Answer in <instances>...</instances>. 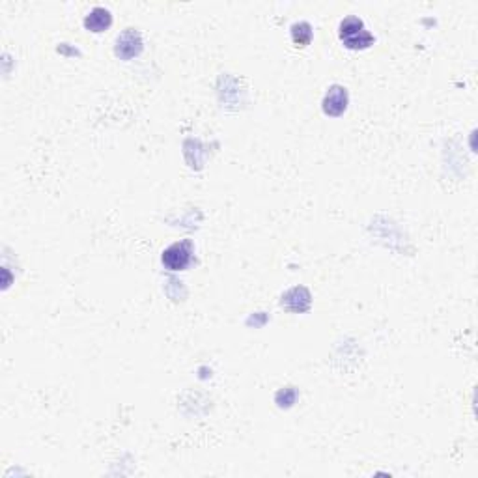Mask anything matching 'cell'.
Listing matches in <instances>:
<instances>
[{
	"instance_id": "obj_1",
	"label": "cell",
	"mask_w": 478,
	"mask_h": 478,
	"mask_svg": "<svg viewBox=\"0 0 478 478\" xmlns=\"http://www.w3.org/2000/svg\"><path fill=\"white\" fill-rule=\"evenodd\" d=\"M340 40L350 49H367L374 43V36L365 28L359 17L351 16L340 23Z\"/></svg>"
},
{
	"instance_id": "obj_2",
	"label": "cell",
	"mask_w": 478,
	"mask_h": 478,
	"mask_svg": "<svg viewBox=\"0 0 478 478\" xmlns=\"http://www.w3.org/2000/svg\"><path fill=\"white\" fill-rule=\"evenodd\" d=\"M191 260H193V245H191L189 239L170 245L163 252V264L170 271L185 269L191 264Z\"/></svg>"
},
{
	"instance_id": "obj_3",
	"label": "cell",
	"mask_w": 478,
	"mask_h": 478,
	"mask_svg": "<svg viewBox=\"0 0 478 478\" xmlns=\"http://www.w3.org/2000/svg\"><path fill=\"white\" fill-rule=\"evenodd\" d=\"M140 51H143V38L135 28H128V30L118 36L114 52L122 60H131L133 56H137Z\"/></svg>"
},
{
	"instance_id": "obj_4",
	"label": "cell",
	"mask_w": 478,
	"mask_h": 478,
	"mask_svg": "<svg viewBox=\"0 0 478 478\" xmlns=\"http://www.w3.org/2000/svg\"><path fill=\"white\" fill-rule=\"evenodd\" d=\"M348 107V92L346 88L331 87L329 92L323 97V112L329 116H340Z\"/></svg>"
},
{
	"instance_id": "obj_5",
	"label": "cell",
	"mask_w": 478,
	"mask_h": 478,
	"mask_svg": "<svg viewBox=\"0 0 478 478\" xmlns=\"http://www.w3.org/2000/svg\"><path fill=\"white\" fill-rule=\"evenodd\" d=\"M112 23L111 11L105 8H94L87 17H84V26L92 32H103L107 30Z\"/></svg>"
},
{
	"instance_id": "obj_6",
	"label": "cell",
	"mask_w": 478,
	"mask_h": 478,
	"mask_svg": "<svg viewBox=\"0 0 478 478\" xmlns=\"http://www.w3.org/2000/svg\"><path fill=\"white\" fill-rule=\"evenodd\" d=\"M291 40L297 47H305L311 43L312 40V26L305 21H301V23H295L291 26Z\"/></svg>"
}]
</instances>
